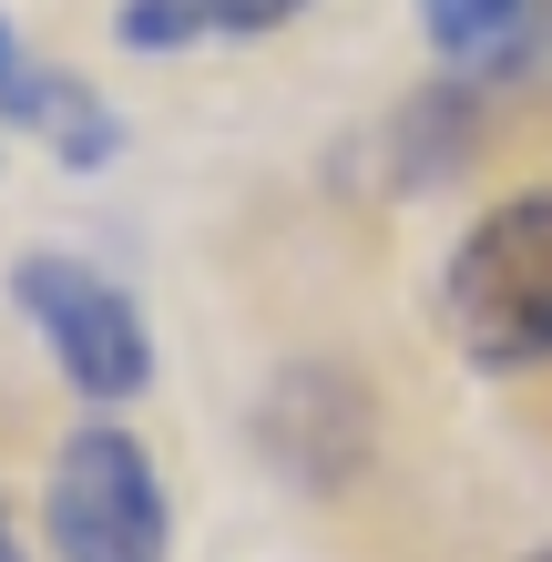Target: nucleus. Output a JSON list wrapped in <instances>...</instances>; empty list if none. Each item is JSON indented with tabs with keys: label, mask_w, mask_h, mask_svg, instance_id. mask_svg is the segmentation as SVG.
<instances>
[{
	"label": "nucleus",
	"mask_w": 552,
	"mask_h": 562,
	"mask_svg": "<svg viewBox=\"0 0 552 562\" xmlns=\"http://www.w3.org/2000/svg\"><path fill=\"white\" fill-rule=\"evenodd\" d=\"M440 327L471 369H542L552 358V194H511L450 246L440 267Z\"/></svg>",
	"instance_id": "1"
},
{
	"label": "nucleus",
	"mask_w": 552,
	"mask_h": 562,
	"mask_svg": "<svg viewBox=\"0 0 552 562\" xmlns=\"http://www.w3.org/2000/svg\"><path fill=\"white\" fill-rule=\"evenodd\" d=\"M42 532L61 562H165L174 521H165V481H154L134 429L92 419L61 440L52 491H42Z\"/></svg>",
	"instance_id": "2"
},
{
	"label": "nucleus",
	"mask_w": 552,
	"mask_h": 562,
	"mask_svg": "<svg viewBox=\"0 0 552 562\" xmlns=\"http://www.w3.org/2000/svg\"><path fill=\"white\" fill-rule=\"evenodd\" d=\"M11 307L42 327V348L61 358V379H72L82 400L123 409L154 379V327H144V307L103 267H82V256H21V267H11Z\"/></svg>",
	"instance_id": "3"
},
{
	"label": "nucleus",
	"mask_w": 552,
	"mask_h": 562,
	"mask_svg": "<svg viewBox=\"0 0 552 562\" xmlns=\"http://www.w3.org/2000/svg\"><path fill=\"white\" fill-rule=\"evenodd\" d=\"M256 450L277 460L297 491H338L369 460V389L348 369H286L267 400H256Z\"/></svg>",
	"instance_id": "4"
},
{
	"label": "nucleus",
	"mask_w": 552,
	"mask_h": 562,
	"mask_svg": "<svg viewBox=\"0 0 552 562\" xmlns=\"http://www.w3.org/2000/svg\"><path fill=\"white\" fill-rule=\"evenodd\" d=\"M0 113H11V123H31V134H42L61 164H113V144H123V123L92 103L72 72L31 61V52L11 42V21H0Z\"/></svg>",
	"instance_id": "5"
},
{
	"label": "nucleus",
	"mask_w": 552,
	"mask_h": 562,
	"mask_svg": "<svg viewBox=\"0 0 552 562\" xmlns=\"http://www.w3.org/2000/svg\"><path fill=\"white\" fill-rule=\"evenodd\" d=\"M307 0H123V42L134 52H184V42H256V31L297 21Z\"/></svg>",
	"instance_id": "6"
},
{
	"label": "nucleus",
	"mask_w": 552,
	"mask_h": 562,
	"mask_svg": "<svg viewBox=\"0 0 552 562\" xmlns=\"http://www.w3.org/2000/svg\"><path fill=\"white\" fill-rule=\"evenodd\" d=\"M419 21H430V42H440V52L492 61V52L511 42V21H522V0H419Z\"/></svg>",
	"instance_id": "7"
},
{
	"label": "nucleus",
	"mask_w": 552,
	"mask_h": 562,
	"mask_svg": "<svg viewBox=\"0 0 552 562\" xmlns=\"http://www.w3.org/2000/svg\"><path fill=\"white\" fill-rule=\"evenodd\" d=\"M0 562H31V552H21V532H11V512H0Z\"/></svg>",
	"instance_id": "8"
},
{
	"label": "nucleus",
	"mask_w": 552,
	"mask_h": 562,
	"mask_svg": "<svg viewBox=\"0 0 552 562\" xmlns=\"http://www.w3.org/2000/svg\"><path fill=\"white\" fill-rule=\"evenodd\" d=\"M532 562H552V552H532Z\"/></svg>",
	"instance_id": "9"
}]
</instances>
